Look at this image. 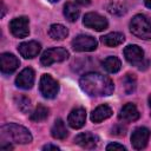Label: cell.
<instances>
[{
    "mask_svg": "<svg viewBox=\"0 0 151 151\" xmlns=\"http://www.w3.org/2000/svg\"><path fill=\"white\" fill-rule=\"evenodd\" d=\"M80 87L85 91L88 96L101 97V96H110L114 90L113 81L100 73L90 72L84 74L79 80Z\"/></svg>",
    "mask_w": 151,
    "mask_h": 151,
    "instance_id": "6da1fadb",
    "label": "cell"
},
{
    "mask_svg": "<svg viewBox=\"0 0 151 151\" xmlns=\"http://www.w3.org/2000/svg\"><path fill=\"white\" fill-rule=\"evenodd\" d=\"M0 136L2 142H12L17 144H28L32 142L31 132L26 127L14 123L2 125L0 129Z\"/></svg>",
    "mask_w": 151,
    "mask_h": 151,
    "instance_id": "7a4b0ae2",
    "label": "cell"
},
{
    "mask_svg": "<svg viewBox=\"0 0 151 151\" xmlns=\"http://www.w3.org/2000/svg\"><path fill=\"white\" fill-rule=\"evenodd\" d=\"M130 31L139 39H151V21L144 14L134 15L130 21Z\"/></svg>",
    "mask_w": 151,
    "mask_h": 151,
    "instance_id": "3957f363",
    "label": "cell"
},
{
    "mask_svg": "<svg viewBox=\"0 0 151 151\" xmlns=\"http://www.w3.org/2000/svg\"><path fill=\"white\" fill-rule=\"evenodd\" d=\"M68 58V51L64 47H53L46 50L41 57L40 63L44 66H51L54 63H61Z\"/></svg>",
    "mask_w": 151,
    "mask_h": 151,
    "instance_id": "277c9868",
    "label": "cell"
},
{
    "mask_svg": "<svg viewBox=\"0 0 151 151\" xmlns=\"http://www.w3.org/2000/svg\"><path fill=\"white\" fill-rule=\"evenodd\" d=\"M39 90L45 98L53 99L59 92V84L51 74H42L40 78Z\"/></svg>",
    "mask_w": 151,
    "mask_h": 151,
    "instance_id": "5b68a950",
    "label": "cell"
},
{
    "mask_svg": "<svg viewBox=\"0 0 151 151\" xmlns=\"http://www.w3.org/2000/svg\"><path fill=\"white\" fill-rule=\"evenodd\" d=\"M98 46L97 40L87 34H79L72 40V47L78 52H91L94 51Z\"/></svg>",
    "mask_w": 151,
    "mask_h": 151,
    "instance_id": "8992f818",
    "label": "cell"
},
{
    "mask_svg": "<svg viewBox=\"0 0 151 151\" xmlns=\"http://www.w3.org/2000/svg\"><path fill=\"white\" fill-rule=\"evenodd\" d=\"M83 24H84L85 27L94 29V31H98V32L106 29L107 26H109V22H107L106 18H104L103 15H100V14H98L96 12L86 13L84 15Z\"/></svg>",
    "mask_w": 151,
    "mask_h": 151,
    "instance_id": "52a82bcc",
    "label": "cell"
},
{
    "mask_svg": "<svg viewBox=\"0 0 151 151\" xmlns=\"http://www.w3.org/2000/svg\"><path fill=\"white\" fill-rule=\"evenodd\" d=\"M9 29L12 34L17 38H25L29 34V28H28V18L26 17H19L14 18L9 22Z\"/></svg>",
    "mask_w": 151,
    "mask_h": 151,
    "instance_id": "ba28073f",
    "label": "cell"
},
{
    "mask_svg": "<svg viewBox=\"0 0 151 151\" xmlns=\"http://www.w3.org/2000/svg\"><path fill=\"white\" fill-rule=\"evenodd\" d=\"M150 130L146 127H137L133 130L132 134H131V144L133 146V149L136 150H142L146 146L149 138H150Z\"/></svg>",
    "mask_w": 151,
    "mask_h": 151,
    "instance_id": "9c48e42d",
    "label": "cell"
},
{
    "mask_svg": "<svg viewBox=\"0 0 151 151\" xmlns=\"http://www.w3.org/2000/svg\"><path fill=\"white\" fill-rule=\"evenodd\" d=\"M20 65L19 59L12 54V53H2L0 55V67L1 72L5 74H11L13 73Z\"/></svg>",
    "mask_w": 151,
    "mask_h": 151,
    "instance_id": "30bf717a",
    "label": "cell"
},
{
    "mask_svg": "<svg viewBox=\"0 0 151 151\" xmlns=\"http://www.w3.org/2000/svg\"><path fill=\"white\" fill-rule=\"evenodd\" d=\"M33 84H34V71L31 67L24 68L15 78V85L19 88L29 90L32 88Z\"/></svg>",
    "mask_w": 151,
    "mask_h": 151,
    "instance_id": "8fae6325",
    "label": "cell"
},
{
    "mask_svg": "<svg viewBox=\"0 0 151 151\" xmlns=\"http://www.w3.org/2000/svg\"><path fill=\"white\" fill-rule=\"evenodd\" d=\"M41 50V45L38 41H26V42H21L18 47L19 53L21 54V57H24L25 59H32L34 57H37L39 54Z\"/></svg>",
    "mask_w": 151,
    "mask_h": 151,
    "instance_id": "7c38bea8",
    "label": "cell"
},
{
    "mask_svg": "<svg viewBox=\"0 0 151 151\" xmlns=\"http://www.w3.org/2000/svg\"><path fill=\"white\" fill-rule=\"evenodd\" d=\"M125 59L132 65H140L144 59V51L138 45H129L124 48Z\"/></svg>",
    "mask_w": 151,
    "mask_h": 151,
    "instance_id": "4fadbf2b",
    "label": "cell"
},
{
    "mask_svg": "<svg viewBox=\"0 0 151 151\" xmlns=\"http://www.w3.org/2000/svg\"><path fill=\"white\" fill-rule=\"evenodd\" d=\"M86 120V110L84 107L73 109L67 118V123L72 129H80L84 126Z\"/></svg>",
    "mask_w": 151,
    "mask_h": 151,
    "instance_id": "5bb4252c",
    "label": "cell"
},
{
    "mask_svg": "<svg viewBox=\"0 0 151 151\" xmlns=\"http://www.w3.org/2000/svg\"><path fill=\"white\" fill-rule=\"evenodd\" d=\"M139 116L140 114H139L137 106L132 103H127L120 109L118 118H119V120H122L124 123H131V122L137 120L139 118Z\"/></svg>",
    "mask_w": 151,
    "mask_h": 151,
    "instance_id": "9a60e30c",
    "label": "cell"
},
{
    "mask_svg": "<svg viewBox=\"0 0 151 151\" xmlns=\"http://www.w3.org/2000/svg\"><path fill=\"white\" fill-rule=\"evenodd\" d=\"M98 137L91 132H83L79 133L76 138H74V143L78 144L79 146L84 147V149H94L98 145Z\"/></svg>",
    "mask_w": 151,
    "mask_h": 151,
    "instance_id": "2e32d148",
    "label": "cell"
},
{
    "mask_svg": "<svg viewBox=\"0 0 151 151\" xmlns=\"http://www.w3.org/2000/svg\"><path fill=\"white\" fill-rule=\"evenodd\" d=\"M111 116H112V109H111L109 105L103 104V105L96 107V109L92 111L90 118H91V120H92L93 123H100V122H103V120L110 118Z\"/></svg>",
    "mask_w": 151,
    "mask_h": 151,
    "instance_id": "e0dca14e",
    "label": "cell"
},
{
    "mask_svg": "<svg viewBox=\"0 0 151 151\" xmlns=\"http://www.w3.org/2000/svg\"><path fill=\"white\" fill-rule=\"evenodd\" d=\"M124 40H125V37L120 32H111V33H107L101 37V42L110 47L119 46L120 44L124 42Z\"/></svg>",
    "mask_w": 151,
    "mask_h": 151,
    "instance_id": "ac0fdd59",
    "label": "cell"
},
{
    "mask_svg": "<svg viewBox=\"0 0 151 151\" xmlns=\"http://www.w3.org/2000/svg\"><path fill=\"white\" fill-rule=\"evenodd\" d=\"M48 35L53 40H63L68 35V29L61 24H53L48 28Z\"/></svg>",
    "mask_w": 151,
    "mask_h": 151,
    "instance_id": "d6986e66",
    "label": "cell"
},
{
    "mask_svg": "<svg viewBox=\"0 0 151 151\" xmlns=\"http://www.w3.org/2000/svg\"><path fill=\"white\" fill-rule=\"evenodd\" d=\"M51 134L55 139H65L67 137L68 132L65 126V123L61 119H55V122L51 129Z\"/></svg>",
    "mask_w": 151,
    "mask_h": 151,
    "instance_id": "ffe728a7",
    "label": "cell"
},
{
    "mask_svg": "<svg viewBox=\"0 0 151 151\" xmlns=\"http://www.w3.org/2000/svg\"><path fill=\"white\" fill-rule=\"evenodd\" d=\"M79 14H80V9L78 8V6L73 2H66L65 6H64V15L65 18L73 22V21H77V19L79 18Z\"/></svg>",
    "mask_w": 151,
    "mask_h": 151,
    "instance_id": "44dd1931",
    "label": "cell"
},
{
    "mask_svg": "<svg viewBox=\"0 0 151 151\" xmlns=\"http://www.w3.org/2000/svg\"><path fill=\"white\" fill-rule=\"evenodd\" d=\"M101 65L109 73H117L122 67V63L117 57H107L104 59Z\"/></svg>",
    "mask_w": 151,
    "mask_h": 151,
    "instance_id": "7402d4cb",
    "label": "cell"
},
{
    "mask_svg": "<svg viewBox=\"0 0 151 151\" xmlns=\"http://www.w3.org/2000/svg\"><path fill=\"white\" fill-rule=\"evenodd\" d=\"M48 112H50V111H48V109H47L46 106H44V105H38V106L34 109V111L31 113L29 118H31L32 122L39 123V122L45 120V119L48 117Z\"/></svg>",
    "mask_w": 151,
    "mask_h": 151,
    "instance_id": "603a6c76",
    "label": "cell"
},
{
    "mask_svg": "<svg viewBox=\"0 0 151 151\" xmlns=\"http://www.w3.org/2000/svg\"><path fill=\"white\" fill-rule=\"evenodd\" d=\"M123 85H124V91L126 94H131L132 92H134L136 86H137V79H136L134 74L127 73L123 78Z\"/></svg>",
    "mask_w": 151,
    "mask_h": 151,
    "instance_id": "cb8c5ba5",
    "label": "cell"
},
{
    "mask_svg": "<svg viewBox=\"0 0 151 151\" xmlns=\"http://www.w3.org/2000/svg\"><path fill=\"white\" fill-rule=\"evenodd\" d=\"M15 104L18 109L22 112H27L31 107V100L26 96H18L15 97Z\"/></svg>",
    "mask_w": 151,
    "mask_h": 151,
    "instance_id": "d4e9b609",
    "label": "cell"
},
{
    "mask_svg": "<svg viewBox=\"0 0 151 151\" xmlns=\"http://www.w3.org/2000/svg\"><path fill=\"white\" fill-rule=\"evenodd\" d=\"M107 9H109V12L110 13H112V14H124L125 13V9L122 7V6H119L117 2H112L111 5H109V7H107Z\"/></svg>",
    "mask_w": 151,
    "mask_h": 151,
    "instance_id": "484cf974",
    "label": "cell"
},
{
    "mask_svg": "<svg viewBox=\"0 0 151 151\" xmlns=\"http://www.w3.org/2000/svg\"><path fill=\"white\" fill-rule=\"evenodd\" d=\"M112 134L114 136H125L126 133V127H124L123 125H116L112 127Z\"/></svg>",
    "mask_w": 151,
    "mask_h": 151,
    "instance_id": "4316f807",
    "label": "cell"
},
{
    "mask_svg": "<svg viewBox=\"0 0 151 151\" xmlns=\"http://www.w3.org/2000/svg\"><path fill=\"white\" fill-rule=\"evenodd\" d=\"M106 150H125V146H123L122 144H117V143H111L106 146Z\"/></svg>",
    "mask_w": 151,
    "mask_h": 151,
    "instance_id": "83f0119b",
    "label": "cell"
},
{
    "mask_svg": "<svg viewBox=\"0 0 151 151\" xmlns=\"http://www.w3.org/2000/svg\"><path fill=\"white\" fill-rule=\"evenodd\" d=\"M42 149H44V150H59V146L52 145V144H47V145H45Z\"/></svg>",
    "mask_w": 151,
    "mask_h": 151,
    "instance_id": "f1b7e54d",
    "label": "cell"
},
{
    "mask_svg": "<svg viewBox=\"0 0 151 151\" xmlns=\"http://www.w3.org/2000/svg\"><path fill=\"white\" fill-rule=\"evenodd\" d=\"M78 4H80V5H83V6H86V5H88L90 2H91V0H76Z\"/></svg>",
    "mask_w": 151,
    "mask_h": 151,
    "instance_id": "f546056e",
    "label": "cell"
},
{
    "mask_svg": "<svg viewBox=\"0 0 151 151\" xmlns=\"http://www.w3.org/2000/svg\"><path fill=\"white\" fill-rule=\"evenodd\" d=\"M1 149H2V150H12L13 146H12L9 143H8L7 145H4V144H2V145H1Z\"/></svg>",
    "mask_w": 151,
    "mask_h": 151,
    "instance_id": "4dcf8cb0",
    "label": "cell"
},
{
    "mask_svg": "<svg viewBox=\"0 0 151 151\" xmlns=\"http://www.w3.org/2000/svg\"><path fill=\"white\" fill-rule=\"evenodd\" d=\"M1 5H2V13H1V18L5 15V12H6V7H5V4L4 1H1Z\"/></svg>",
    "mask_w": 151,
    "mask_h": 151,
    "instance_id": "1f68e13d",
    "label": "cell"
},
{
    "mask_svg": "<svg viewBox=\"0 0 151 151\" xmlns=\"http://www.w3.org/2000/svg\"><path fill=\"white\" fill-rule=\"evenodd\" d=\"M144 2H145V5H146V7L151 8V0H144Z\"/></svg>",
    "mask_w": 151,
    "mask_h": 151,
    "instance_id": "d6a6232c",
    "label": "cell"
},
{
    "mask_svg": "<svg viewBox=\"0 0 151 151\" xmlns=\"http://www.w3.org/2000/svg\"><path fill=\"white\" fill-rule=\"evenodd\" d=\"M147 100H149V106H150V110H151V94L149 96V99H147ZM150 114H151V113H150Z\"/></svg>",
    "mask_w": 151,
    "mask_h": 151,
    "instance_id": "836d02e7",
    "label": "cell"
},
{
    "mask_svg": "<svg viewBox=\"0 0 151 151\" xmlns=\"http://www.w3.org/2000/svg\"><path fill=\"white\" fill-rule=\"evenodd\" d=\"M51 2H57V1H59V0H50Z\"/></svg>",
    "mask_w": 151,
    "mask_h": 151,
    "instance_id": "e575fe53",
    "label": "cell"
}]
</instances>
